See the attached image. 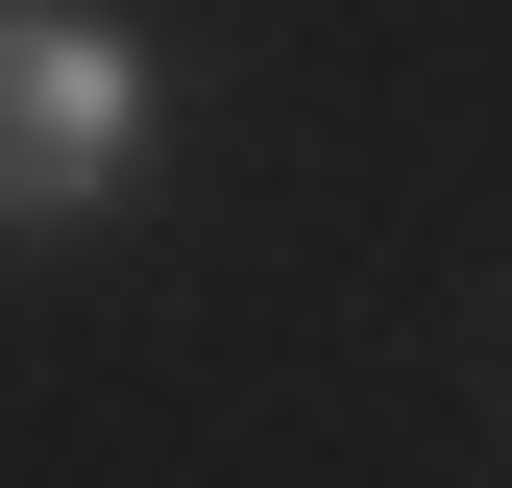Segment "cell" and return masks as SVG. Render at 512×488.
I'll list each match as a JSON object with an SVG mask.
<instances>
[{"instance_id":"1","label":"cell","mask_w":512,"mask_h":488,"mask_svg":"<svg viewBox=\"0 0 512 488\" xmlns=\"http://www.w3.org/2000/svg\"><path fill=\"white\" fill-rule=\"evenodd\" d=\"M171 147V49L122 0H0V244H74L147 196Z\"/></svg>"}]
</instances>
